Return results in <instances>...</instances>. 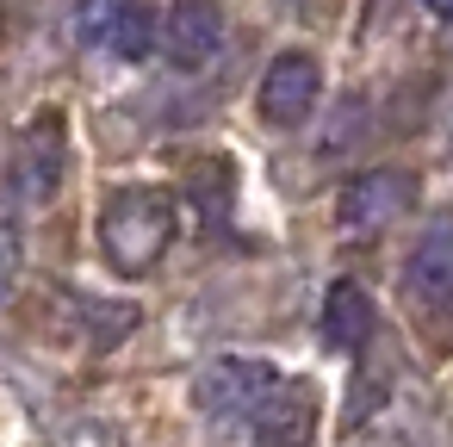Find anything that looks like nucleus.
Segmentation results:
<instances>
[{"instance_id": "obj_6", "label": "nucleus", "mask_w": 453, "mask_h": 447, "mask_svg": "<svg viewBox=\"0 0 453 447\" xmlns=\"http://www.w3.org/2000/svg\"><path fill=\"white\" fill-rule=\"evenodd\" d=\"M156 50L174 69H205L224 50V0H168V13L156 19Z\"/></svg>"}, {"instance_id": "obj_3", "label": "nucleus", "mask_w": 453, "mask_h": 447, "mask_svg": "<svg viewBox=\"0 0 453 447\" xmlns=\"http://www.w3.org/2000/svg\"><path fill=\"white\" fill-rule=\"evenodd\" d=\"M242 428L255 435V447H311L317 441V391L298 373H273L261 385V397L249 404Z\"/></svg>"}, {"instance_id": "obj_7", "label": "nucleus", "mask_w": 453, "mask_h": 447, "mask_svg": "<svg viewBox=\"0 0 453 447\" xmlns=\"http://www.w3.org/2000/svg\"><path fill=\"white\" fill-rule=\"evenodd\" d=\"M403 286H410V304L453 311V212H434L422 224V236L410 243V261H403Z\"/></svg>"}, {"instance_id": "obj_11", "label": "nucleus", "mask_w": 453, "mask_h": 447, "mask_svg": "<svg viewBox=\"0 0 453 447\" xmlns=\"http://www.w3.org/2000/svg\"><path fill=\"white\" fill-rule=\"evenodd\" d=\"M125 7H131V0H75V13H69L75 44L106 50V44H112V32H119V19H125Z\"/></svg>"}, {"instance_id": "obj_1", "label": "nucleus", "mask_w": 453, "mask_h": 447, "mask_svg": "<svg viewBox=\"0 0 453 447\" xmlns=\"http://www.w3.org/2000/svg\"><path fill=\"white\" fill-rule=\"evenodd\" d=\"M180 236V205L162 187H119L100 205V255L119 280H143L168 261Z\"/></svg>"}, {"instance_id": "obj_2", "label": "nucleus", "mask_w": 453, "mask_h": 447, "mask_svg": "<svg viewBox=\"0 0 453 447\" xmlns=\"http://www.w3.org/2000/svg\"><path fill=\"white\" fill-rule=\"evenodd\" d=\"M63 174H69V119L57 106L32 112L19 143H13V162H7V193L19 205H50L63 193Z\"/></svg>"}, {"instance_id": "obj_9", "label": "nucleus", "mask_w": 453, "mask_h": 447, "mask_svg": "<svg viewBox=\"0 0 453 447\" xmlns=\"http://www.w3.org/2000/svg\"><path fill=\"white\" fill-rule=\"evenodd\" d=\"M317 329L335 354H360L372 342V298L354 274H335L329 292H323V311H317Z\"/></svg>"}, {"instance_id": "obj_8", "label": "nucleus", "mask_w": 453, "mask_h": 447, "mask_svg": "<svg viewBox=\"0 0 453 447\" xmlns=\"http://www.w3.org/2000/svg\"><path fill=\"white\" fill-rule=\"evenodd\" d=\"M273 373H280L273 360L224 354V360H211V366L199 373L193 397H199V410H205V416H218V422H242V416H249V404L261 397V385H267Z\"/></svg>"}, {"instance_id": "obj_5", "label": "nucleus", "mask_w": 453, "mask_h": 447, "mask_svg": "<svg viewBox=\"0 0 453 447\" xmlns=\"http://www.w3.org/2000/svg\"><path fill=\"white\" fill-rule=\"evenodd\" d=\"M410 199H416V174L410 168H397V162H379V168H360L342 193H335V218H342V230H391L403 212H410Z\"/></svg>"}, {"instance_id": "obj_4", "label": "nucleus", "mask_w": 453, "mask_h": 447, "mask_svg": "<svg viewBox=\"0 0 453 447\" xmlns=\"http://www.w3.org/2000/svg\"><path fill=\"white\" fill-rule=\"evenodd\" d=\"M323 100V63L311 50H280L267 69H261V88H255V112L273 125V131H298Z\"/></svg>"}, {"instance_id": "obj_14", "label": "nucleus", "mask_w": 453, "mask_h": 447, "mask_svg": "<svg viewBox=\"0 0 453 447\" xmlns=\"http://www.w3.org/2000/svg\"><path fill=\"white\" fill-rule=\"evenodd\" d=\"M422 7H428L434 19H447V26H453V0H422Z\"/></svg>"}, {"instance_id": "obj_10", "label": "nucleus", "mask_w": 453, "mask_h": 447, "mask_svg": "<svg viewBox=\"0 0 453 447\" xmlns=\"http://www.w3.org/2000/svg\"><path fill=\"white\" fill-rule=\"evenodd\" d=\"M19 267H26V205L0 193V304L19 286Z\"/></svg>"}, {"instance_id": "obj_12", "label": "nucleus", "mask_w": 453, "mask_h": 447, "mask_svg": "<svg viewBox=\"0 0 453 447\" xmlns=\"http://www.w3.org/2000/svg\"><path fill=\"white\" fill-rule=\"evenodd\" d=\"M112 57H125V63H137V57H150L156 50V13L143 7V0H131L125 7V19H119V32H112V44H106Z\"/></svg>"}, {"instance_id": "obj_13", "label": "nucleus", "mask_w": 453, "mask_h": 447, "mask_svg": "<svg viewBox=\"0 0 453 447\" xmlns=\"http://www.w3.org/2000/svg\"><path fill=\"white\" fill-rule=\"evenodd\" d=\"M75 311L88 317V335H94L100 348H112L119 335L137 329V311H131V304H94V298H75Z\"/></svg>"}]
</instances>
